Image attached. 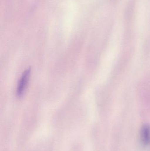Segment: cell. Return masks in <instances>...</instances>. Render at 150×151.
Segmentation results:
<instances>
[{"label": "cell", "instance_id": "6da1fadb", "mask_svg": "<svg viewBox=\"0 0 150 151\" xmlns=\"http://www.w3.org/2000/svg\"><path fill=\"white\" fill-rule=\"evenodd\" d=\"M30 73H31V70L29 69L26 70L22 74L17 87L16 95L17 96L20 97L24 94V92L27 86V83L29 81Z\"/></svg>", "mask_w": 150, "mask_h": 151}, {"label": "cell", "instance_id": "7a4b0ae2", "mask_svg": "<svg viewBox=\"0 0 150 151\" xmlns=\"http://www.w3.org/2000/svg\"><path fill=\"white\" fill-rule=\"evenodd\" d=\"M141 140L143 144L145 145L150 144V127L144 125L141 131Z\"/></svg>", "mask_w": 150, "mask_h": 151}]
</instances>
